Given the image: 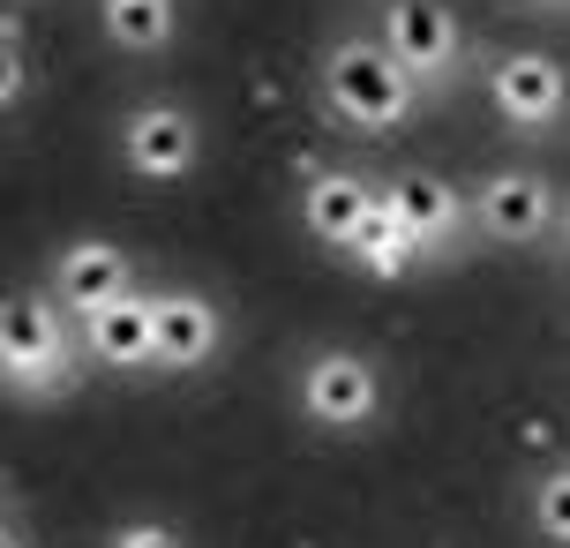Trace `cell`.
<instances>
[{"instance_id": "16", "label": "cell", "mask_w": 570, "mask_h": 548, "mask_svg": "<svg viewBox=\"0 0 570 548\" xmlns=\"http://www.w3.org/2000/svg\"><path fill=\"white\" fill-rule=\"evenodd\" d=\"M106 548H188V541H180L173 526H158V519H128Z\"/></svg>"}, {"instance_id": "10", "label": "cell", "mask_w": 570, "mask_h": 548, "mask_svg": "<svg viewBox=\"0 0 570 548\" xmlns=\"http://www.w3.org/2000/svg\"><path fill=\"white\" fill-rule=\"evenodd\" d=\"M114 293H128V256H120L114 241H76V248H60V263H53V309L90 316V309L114 301Z\"/></svg>"}, {"instance_id": "14", "label": "cell", "mask_w": 570, "mask_h": 548, "mask_svg": "<svg viewBox=\"0 0 570 548\" xmlns=\"http://www.w3.org/2000/svg\"><path fill=\"white\" fill-rule=\"evenodd\" d=\"M345 256H353V263H368L375 278H405V263L421 256V248H413V233H405L399 218H391V203H383V196H368L361 226L345 233Z\"/></svg>"}, {"instance_id": "15", "label": "cell", "mask_w": 570, "mask_h": 548, "mask_svg": "<svg viewBox=\"0 0 570 548\" xmlns=\"http://www.w3.org/2000/svg\"><path fill=\"white\" fill-rule=\"evenodd\" d=\"M533 526H541L548 541H570V481L563 473L541 481V496H533Z\"/></svg>"}, {"instance_id": "4", "label": "cell", "mask_w": 570, "mask_h": 548, "mask_svg": "<svg viewBox=\"0 0 570 548\" xmlns=\"http://www.w3.org/2000/svg\"><path fill=\"white\" fill-rule=\"evenodd\" d=\"M375 399H383V383H375V369L361 361V353H315L308 369H301V413L308 421H323V429H361L375 413Z\"/></svg>"}, {"instance_id": "18", "label": "cell", "mask_w": 570, "mask_h": 548, "mask_svg": "<svg viewBox=\"0 0 570 548\" xmlns=\"http://www.w3.org/2000/svg\"><path fill=\"white\" fill-rule=\"evenodd\" d=\"M0 548H23V541H16V534H8V526H0Z\"/></svg>"}, {"instance_id": "3", "label": "cell", "mask_w": 570, "mask_h": 548, "mask_svg": "<svg viewBox=\"0 0 570 548\" xmlns=\"http://www.w3.org/2000/svg\"><path fill=\"white\" fill-rule=\"evenodd\" d=\"M375 46L399 60L413 90H443L458 76V53H465V30L443 0H383V30Z\"/></svg>"}, {"instance_id": "7", "label": "cell", "mask_w": 570, "mask_h": 548, "mask_svg": "<svg viewBox=\"0 0 570 548\" xmlns=\"http://www.w3.org/2000/svg\"><path fill=\"white\" fill-rule=\"evenodd\" d=\"M488 106L511 120V128H548L563 114V68L548 53H495L488 60Z\"/></svg>"}, {"instance_id": "17", "label": "cell", "mask_w": 570, "mask_h": 548, "mask_svg": "<svg viewBox=\"0 0 570 548\" xmlns=\"http://www.w3.org/2000/svg\"><path fill=\"white\" fill-rule=\"evenodd\" d=\"M23 84H30L23 53H16V46H8V38H0V114H8V106H16V98H23Z\"/></svg>"}, {"instance_id": "5", "label": "cell", "mask_w": 570, "mask_h": 548, "mask_svg": "<svg viewBox=\"0 0 570 548\" xmlns=\"http://www.w3.org/2000/svg\"><path fill=\"white\" fill-rule=\"evenodd\" d=\"M226 339V316L203 301V293L173 286L150 293V369H203Z\"/></svg>"}, {"instance_id": "8", "label": "cell", "mask_w": 570, "mask_h": 548, "mask_svg": "<svg viewBox=\"0 0 570 548\" xmlns=\"http://www.w3.org/2000/svg\"><path fill=\"white\" fill-rule=\"evenodd\" d=\"M473 218H481L488 241H503V248H525V241H541L556 226V188L541 174H488L481 196H473Z\"/></svg>"}, {"instance_id": "11", "label": "cell", "mask_w": 570, "mask_h": 548, "mask_svg": "<svg viewBox=\"0 0 570 548\" xmlns=\"http://www.w3.org/2000/svg\"><path fill=\"white\" fill-rule=\"evenodd\" d=\"M383 203H391V218L413 233L421 256H428V248H443V241L458 233V218H465L458 196H451V180H435V174H399L391 188H383Z\"/></svg>"}, {"instance_id": "12", "label": "cell", "mask_w": 570, "mask_h": 548, "mask_svg": "<svg viewBox=\"0 0 570 548\" xmlns=\"http://www.w3.org/2000/svg\"><path fill=\"white\" fill-rule=\"evenodd\" d=\"M368 180L361 174H315L308 196H301V226L315 233V241H331V248H345V233L361 226V211H368Z\"/></svg>"}, {"instance_id": "9", "label": "cell", "mask_w": 570, "mask_h": 548, "mask_svg": "<svg viewBox=\"0 0 570 548\" xmlns=\"http://www.w3.org/2000/svg\"><path fill=\"white\" fill-rule=\"evenodd\" d=\"M83 353L106 369H150V293H114L83 316Z\"/></svg>"}, {"instance_id": "13", "label": "cell", "mask_w": 570, "mask_h": 548, "mask_svg": "<svg viewBox=\"0 0 570 548\" xmlns=\"http://www.w3.org/2000/svg\"><path fill=\"white\" fill-rule=\"evenodd\" d=\"M98 23L120 53H166L180 30V0H98Z\"/></svg>"}, {"instance_id": "2", "label": "cell", "mask_w": 570, "mask_h": 548, "mask_svg": "<svg viewBox=\"0 0 570 548\" xmlns=\"http://www.w3.org/2000/svg\"><path fill=\"white\" fill-rule=\"evenodd\" d=\"M68 331H60V309L38 301V293H8L0 301V383L8 391H68Z\"/></svg>"}, {"instance_id": "19", "label": "cell", "mask_w": 570, "mask_h": 548, "mask_svg": "<svg viewBox=\"0 0 570 548\" xmlns=\"http://www.w3.org/2000/svg\"><path fill=\"white\" fill-rule=\"evenodd\" d=\"M533 8H563V0H533Z\"/></svg>"}, {"instance_id": "6", "label": "cell", "mask_w": 570, "mask_h": 548, "mask_svg": "<svg viewBox=\"0 0 570 548\" xmlns=\"http://www.w3.org/2000/svg\"><path fill=\"white\" fill-rule=\"evenodd\" d=\"M120 158L142 180H180L203 158V136L180 106H136V114L120 120Z\"/></svg>"}, {"instance_id": "1", "label": "cell", "mask_w": 570, "mask_h": 548, "mask_svg": "<svg viewBox=\"0 0 570 548\" xmlns=\"http://www.w3.org/2000/svg\"><path fill=\"white\" fill-rule=\"evenodd\" d=\"M323 98H331V114H338L345 128L383 136V128H399V120L413 114L421 90H413V76H405L375 38H338V46L323 53Z\"/></svg>"}]
</instances>
